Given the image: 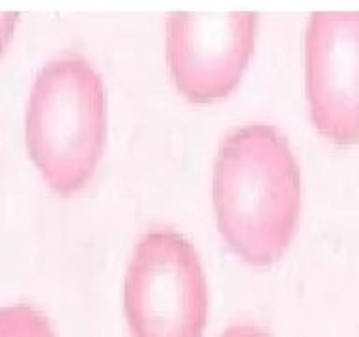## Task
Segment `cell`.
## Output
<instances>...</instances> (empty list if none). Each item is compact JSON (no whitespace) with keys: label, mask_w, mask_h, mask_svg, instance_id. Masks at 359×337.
I'll return each mask as SVG.
<instances>
[{"label":"cell","mask_w":359,"mask_h":337,"mask_svg":"<svg viewBox=\"0 0 359 337\" xmlns=\"http://www.w3.org/2000/svg\"><path fill=\"white\" fill-rule=\"evenodd\" d=\"M107 131L100 73L79 55H62L39 72L27 111L28 152L49 187L83 191L94 178Z\"/></svg>","instance_id":"obj_2"},{"label":"cell","mask_w":359,"mask_h":337,"mask_svg":"<svg viewBox=\"0 0 359 337\" xmlns=\"http://www.w3.org/2000/svg\"><path fill=\"white\" fill-rule=\"evenodd\" d=\"M311 118L337 145L359 143V11H316L305 38Z\"/></svg>","instance_id":"obj_5"},{"label":"cell","mask_w":359,"mask_h":337,"mask_svg":"<svg viewBox=\"0 0 359 337\" xmlns=\"http://www.w3.org/2000/svg\"><path fill=\"white\" fill-rule=\"evenodd\" d=\"M206 313V281L195 247L174 230L148 232L126 277L133 337H202Z\"/></svg>","instance_id":"obj_3"},{"label":"cell","mask_w":359,"mask_h":337,"mask_svg":"<svg viewBox=\"0 0 359 337\" xmlns=\"http://www.w3.org/2000/svg\"><path fill=\"white\" fill-rule=\"evenodd\" d=\"M0 337H56L49 319L27 303L0 309Z\"/></svg>","instance_id":"obj_6"},{"label":"cell","mask_w":359,"mask_h":337,"mask_svg":"<svg viewBox=\"0 0 359 337\" xmlns=\"http://www.w3.org/2000/svg\"><path fill=\"white\" fill-rule=\"evenodd\" d=\"M221 337H271L266 330L252 324H236L230 326Z\"/></svg>","instance_id":"obj_7"},{"label":"cell","mask_w":359,"mask_h":337,"mask_svg":"<svg viewBox=\"0 0 359 337\" xmlns=\"http://www.w3.org/2000/svg\"><path fill=\"white\" fill-rule=\"evenodd\" d=\"M221 234L252 266L277 263L296 232L302 182L286 139L271 126H247L221 145L215 180Z\"/></svg>","instance_id":"obj_1"},{"label":"cell","mask_w":359,"mask_h":337,"mask_svg":"<svg viewBox=\"0 0 359 337\" xmlns=\"http://www.w3.org/2000/svg\"><path fill=\"white\" fill-rule=\"evenodd\" d=\"M257 13L178 11L167 21V60L176 88L193 103L232 94L255 49Z\"/></svg>","instance_id":"obj_4"}]
</instances>
